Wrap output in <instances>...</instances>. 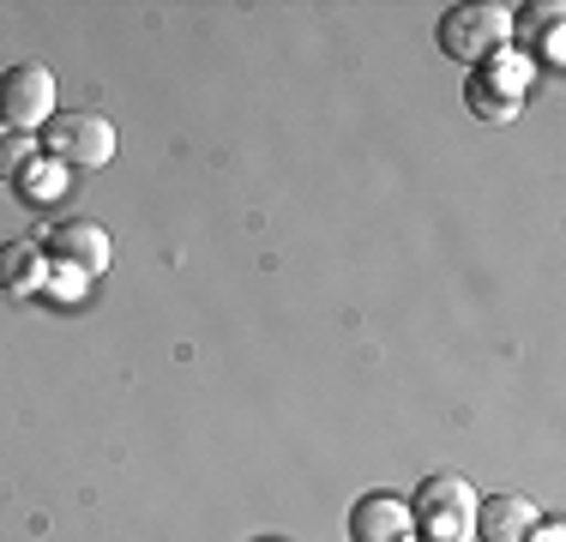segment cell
<instances>
[{"label": "cell", "mask_w": 566, "mask_h": 542, "mask_svg": "<svg viewBox=\"0 0 566 542\" xmlns=\"http://www.w3.org/2000/svg\"><path fill=\"white\" fill-rule=\"evenodd\" d=\"M115 260V248H109V229L103 223H91V217H73V223H61L55 236H49V265L55 271H73V278H103Z\"/></svg>", "instance_id": "obj_5"}, {"label": "cell", "mask_w": 566, "mask_h": 542, "mask_svg": "<svg viewBox=\"0 0 566 542\" xmlns=\"http://www.w3.org/2000/svg\"><path fill=\"white\" fill-rule=\"evenodd\" d=\"M543 524L531 494H489L476 500V524H470V542H531V531Z\"/></svg>", "instance_id": "obj_6"}, {"label": "cell", "mask_w": 566, "mask_h": 542, "mask_svg": "<svg viewBox=\"0 0 566 542\" xmlns=\"http://www.w3.org/2000/svg\"><path fill=\"white\" fill-rule=\"evenodd\" d=\"M61 187H66V169L55 157H36L31 169L19 175V194L31 199V206H49V199H61Z\"/></svg>", "instance_id": "obj_11"}, {"label": "cell", "mask_w": 566, "mask_h": 542, "mask_svg": "<svg viewBox=\"0 0 566 542\" xmlns=\"http://www.w3.org/2000/svg\"><path fill=\"white\" fill-rule=\"evenodd\" d=\"M349 542H410V507L386 488L361 494L349 507Z\"/></svg>", "instance_id": "obj_7"}, {"label": "cell", "mask_w": 566, "mask_h": 542, "mask_svg": "<svg viewBox=\"0 0 566 542\" xmlns=\"http://www.w3.org/2000/svg\"><path fill=\"white\" fill-rule=\"evenodd\" d=\"M0 283L19 290V295L43 290L49 283V253L36 248V241H7V248H0Z\"/></svg>", "instance_id": "obj_8"}, {"label": "cell", "mask_w": 566, "mask_h": 542, "mask_svg": "<svg viewBox=\"0 0 566 542\" xmlns=\"http://www.w3.org/2000/svg\"><path fill=\"white\" fill-rule=\"evenodd\" d=\"M560 12H566L560 0H543V7H524V19L512 24V31L524 37V43L536 37V49H543V61H548V66H560Z\"/></svg>", "instance_id": "obj_9"}, {"label": "cell", "mask_w": 566, "mask_h": 542, "mask_svg": "<svg viewBox=\"0 0 566 542\" xmlns=\"http://www.w3.org/2000/svg\"><path fill=\"white\" fill-rule=\"evenodd\" d=\"M476 488L464 477H428L416 488L410 507V531H422L428 542H470V524H476Z\"/></svg>", "instance_id": "obj_1"}, {"label": "cell", "mask_w": 566, "mask_h": 542, "mask_svg": "<svg viewBox=\"0 0 566 542\" xmlns=\"http://www.w3.org/2000/svg\"><path fill=\"white\" fill-rule=\"evenodd\" d=\"M434 43H440V54H452V61L482 66L512 43V12L506 7H452L447 19H440Z\"/></svg>", "instance_id": "obj_2"}, {"label": "cell", "mask_w": 566, "mask_h": 542, "mask_svg": "<svg viewBox=\"0 0 566 542\" xmlns=\"http://www.w3.org/2000/svg\"><path fill=\"white\" fill-rule=\"evenodd\" d=\"M482 79H489V85H501L506 97H518V103H524V79H531V54H512V49H501L494 61H482Z\"/></svg>", "instance_id": "obj_12"}, {"label": "cell", "mask_w": 566, "mask_h": 542, "mask_svg": "<svg viewBox=\"0 0 566 542\" xmlns=\"http://www.w3.org/2000/svg\"><path fill=\"white\" fill-rule=\"evenodd\" d=\"M464 103H470V115H476V121H512V115H518V97H506V91L489 85L482 73H470Z\"/></svg>", "instance_id": "obj_10"}, {"label": "cell", "mask_w": 566, "mask_h": 542, "mask_svg": "<svg viewBox=\"0 0 566 542\" xmlns=\"http://www.w3.org/2000/svg\"><path fill=\"white\" fill-rule=\"evenodd\" d=\"M36 157V133H0V181H19Z\"/></svg>", "instance_id": "obj_13"}, {"label": "cell", "mask_w": 566, "mask_h": 542, "mask_svg": "<svg viewBox=\"0 0 566 542\" xmlns=\"http://www.w3.org/2000/svg\"><path fill=\"white\" fill-rule=\"evenodd\" d=\"M49 157H55L61 169H103V163L115 157V121L91 115V108L55 115L49 121Z\"/></svg>", "instance_id": "obj_4"}, {"label": "cell", "mask_w": 566, "mask_h": 542, "mask_svg": "<svg viewBox=\"0 0 566 542\" xmlns=\"http://www.w3.org/2000/svg\"><path fill=\"white\" fill-rule=\"evenodd\" d=\"M0 121L7 133H36L55 121V73L43 61H12L0 73Z\"/></svg>", "instance_id": "obj_3"}, {"label": "cell", "mask_w": 566, "mask_h": 542, "mask_svg": "<svg viewBox=\"0 0 566 542\" xmlns=\"http://www.w3.org/2000/svg\"><path fill=\"white\" fill-rule=\"evenodd\" d=\"M531 542H560V524H536Z\"/></svg>", "instance_id": "obj_14"}]
</instances>
